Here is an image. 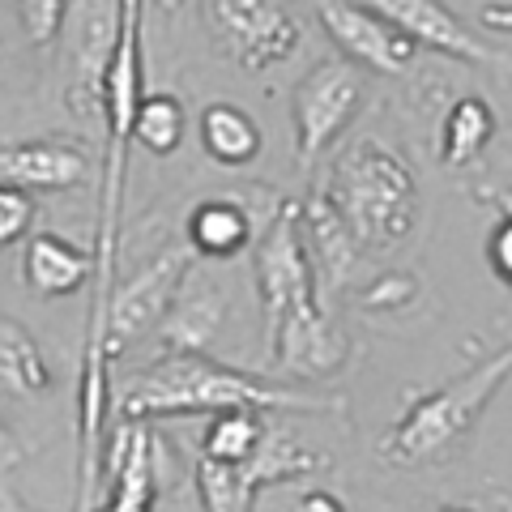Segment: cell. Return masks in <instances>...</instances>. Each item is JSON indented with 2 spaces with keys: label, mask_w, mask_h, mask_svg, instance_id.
Listing matches in <instances>:
<instances>
[{
  "label": "cell",
  "mask_w": 512,
  "mask_h": 512,
  "mask_svg": "<svg viewBox=\"0 0 512 512\" xmlns=\"http://www.w3.org/2000/svg\"><path fill=\"white\" fill-rule=\"evenodd\" d=\"M205 18L222 52L248 73H265L291 60L303 43L291 0H205Z\"/></svg>",
  "instance_id": "7"
},
{
  "label": "cell",
  "mask_w": 512,
  "mask_h": 512,
  "mask_svg": "<svg viewBox=\"0 0 512 512\" xmlns=\"http://www.w3.org/2000/svg\"><path fill=\"white\" fill-rule=\"evenodd\" d=\"M512 380V342L500 346L470 372L444 380L440 389L427 397H414L406 414L376 440V453L384 466L393 470H423V466H444L457 453L466 436L478 427L483 410L495 402V393Z\"/></svg>",
  "instance_id": "3"
},
{
  "label": "cell",
  "mask_w": 512,
  "mask_h": 512,
  "mask_svg": "<svg viewBox=\"0 0 512 512\" xmlns=\"http://www.w3.org/2000/svg\"><path fill=\"white\" fill-rule=\"evenodd\" d=\"M316 18L333 47L346 60H355L359 69L402 77L419 56V43L406 30H397L389 18H380L376 9L359 5V0H316Z\"/></svg>",
  "instance_id": "12"
},
{
  "label": "cell",
  "mask_w": 512,
  "mask_h": 512,
  "mask_svg": "<svg viewBox=\"0 0 512 512\" xmlns=\"http://www.w3.org/2000/svg\"><path fill=\"white\" fill-rule=\"evenodd\" d=\"M124 39V0H69V107L99 116L107 99V73Z\"/></svg>",
  "instance_id": "9"
},
{
  "label": "cell",
  "mask_w": 512,
  "mask_h": 512,
  "mask_svg": "<svg viewBox=\"0 0 512 512\" xmlns=\"http://www.w3.org/2000/svg\"><path fill=\"white\" fill-rule=\"evenodd\" d=\"M30 227H35V201H30V192L5 184L0 188V244L13 248L18 239L30 235Z\"/></svg>",
  "instance_id": "24"
},
{
  "label": "cell",
  "mask_w": 512,
  "mask_h": 512,
  "mask_svg": "<svg viewBox=\"0 0 512 512\" xmlns=\"http://www.w3.org/2000/svg\"><path fill=\"white\" fill-rule=\"evenodd\" d=\"M192 269H197V252H192L188 244L184 248H163L154 261H146L133 278L111 291V303H107V350H111V359H116L124 346L141 342L146 333L163 329L171 303L184 291Z\"/></svg>",
  "instance_id": "8"
},
{
  "label": "cell",
  "mask_w": 512,
  "mask_h": 512,
  "mask_svg": "<svg viewBox=\"0 0 512 512\" xmlns=\"http://www.w3.org/2000/svg\"><path fill=\"white\" fill-rule=\"evenodd\" d=\"M359 5L376 9L380 18H389L397 30H406V35L419 47H427V52L474 64V69H487V73L500 77L504 86H512V56L495 52V47H487L470 26H461V18L444 5V0H359Z\"/></svg>",
  "instance_id": "11"
},
{
  "label": "cell",
  "mask_w": 512,
  "mask_h": 512,
  "mask_svg": "<svg viewBox=\"0 0 512 512\" xmlns=\"http://www.w3.org/2000/svg\"><path fill=\"white\" fill-rule=\"evenodd\" d=\"M133 141L154 158H171L184 141V103L171 90H150L137 107Z\"/></svg>",
  "instance_id": "22"
},
{
  "label": "cell",
  "mask_w": 512,
  "mask_h": 512,
  "mask_svg": "<svg viewBox=\"0 0 512 512\" xmlns=\"http://www.w3.org/2000/svg\"><path fill=\"white\" fill-rule=\"evenodd\" d=\"M363 107V73L355 60L329 56L316 60L291 90V120H295V158L308 171L320 154L333 150L355 111Z\"/></svg>",
  "instance_id": "6"
},
{
  "label": "cell",
  "mask_w": 512,
  "mask_h": 512,
  "mask_svg": "<svg viewBox=\"0 0 512 512\" xmlns=\"http://www.w3.org/2000/svg\"><path fill=\"white\" fill-rule=\"evenodd\" d=\"M483 205H495L500 214H512V188H500V192H474Z\"/></svg>",
  "instance_id": "29"
},
{
  "label": "cell",
  "mask_w": 512,
  "mask_h": 512,
  "mask_svg": "<svg viewBox=\"0 0 512 512\" xmlns=\"http://www.w3.org/2000/svg\"><path fill=\"white\" fill-rule=\"evenodd\" d=\"M295 512H346V504H342L333 491H308V495H303V500L295 504Z\"/></svg>",
  "instance_id": "28"
},
{
  "label": "cell",
  "mask_w": 512,
  "mask_h": 512,
  "mask_svg": "<svg viewBox=\"0 0 512 512\" xmlns=\"http://www.w3.org/2000/svg\"><path fill=\"white\" fill-rule=\"evenodd\" d=\"M18 22L35 47H47L60 39L69 22V0H18Z\"/></svg>",
  "instance_id": "23"
},
{
  "label": "cell",
  "mask_w": 512,
  "mask_h": 512,
  "mask_svg": "<svg viewBox=\"0 0 512 512\" xmlns=\"http://www.w3.org/2000/svg\"><path fill=\"white\" fill-rule=\"evenodd\" d=\"M500 133V116H495V107L487 99H478V94H461V99L444 111L440 120V163L448 171H461L470 167L478 154L487 150V141Z\"/></svg>",
  "instance_id": "18"
},
{
  "label": "cell",
  "mask_w": 512,
  "mask_h": 512,
  "mask_svg": "<svg viewBox=\"0 0 512 512\" xmlns=\"http://www.w3.org/2000/svg\"><path fill=\"white\" fill-rule=\"evenodd\" d=\"M436 512H474V508L470 504H440Z\"/></svg>",
  "instance_id": "30"
},
{
  "label": "cell",
  "mask_w": 512,
  "mask_h": 512,
  "mask_svg": "<svg viewBox=\"0 0 512 512\" xmlns=\"http://www.w3.org/2000/svg\"><path fill=\"white\" fill-rule=\"evenodd\" d=\"M201 150L218 167H248L265 150V133L244 107L235 103H210L201 111Z\"/></svg>",
  "instance_id": "19"
},
{
  "label": "cell",
  "mask_w": 512,
  "mask_h": 512,
  "mask_svg": "<svg viewBox=\"0 0 512 512\" xmlns=\"http://www.w3.org/2000/svg\"><path fill=\"white\" fill-rule=\"evenodd\" d=\"M414 299H419V282H414L410 274H389V278H380V282L367 286L363 308L367 312H393V308L414 303Z\"/></svg>",
  "instance_id": "25"
},
{
  "label": "cell",
  "mask_w": 512,
  "mask_h": 512,
  "mask_svg": "<svg viewBox=\"0 0 512 512\" xmlns=\"http://www.w3.org/2000/svg\"><path fill=\"white\" fill-rule=\"evenodd\" d=\"M325 192L338 201L363 248L406 244L419 222V180L402 154L376 137H359L333 158Z\"/></svg>",
  "instance_id": "4"
},
{
  "label": "cell",
  "mask_w": 512,
  "mask_h": 512,
  "mask_svg": "<svg viewBox=\"0 0 512 512\" xmlns=\"http://www.w3.org/2000/svg\"><path fill=\"white\" fill-rule=\"evenodd\" d=\"M269 427H274V423L265 419V410H222V414H210V423H205V431H201L197 453L210 457V461L239 466V461H252L256 453H261Z\"/></svg>",
  "instance_id": "20"
},
{
  "label": "cell",
  "mask_w": 512,
  "mask_h": 512,
  "mask_svg": "<svg viewBox=\"0 0 512 512\" xmlns=\"http://www.w3.org/2000/svg\"><path fill=\"white\" fill-rule=\"evenodd\" d=\"M329 466H333L329 453H316V448L299 444L295 436H286V431L269 427L261 453L252 461H239V466L210 461V457L197 453L192 487H197L201 512H256V500H261L265 487L291 483V478H308V474H320Z\"/></svg>",
  "instance_id": "5"
},
{
  "label": "cell",
  "mask_w": 512,
  "mask_h": 512,
  "mask_svg": "<svg viewBox=\"0 0 512 512\" xmlns=\"http://www.w3.org/2000/svg\"><path fill=\"white\" fill-rule=\"evenodd\" d=\"M256 218L244 201L235 197H210L201 205H192L188 214V248L201 261H231V256L256 248Z\"/></svg>",
  "instance_id": "17"
},
{
  "label": "cell",
  "mask_w": 512,
  "mask_h": 512,
  "mask_svg": "<svg viewBox=\"0 0 512 512\" xmlns=\"http://www.w3.org/2000/svg\"><path fill=\"white\" fill-rule=\"evenodd\" d=\"M94 274H99V256H94V248L86 252V248H77L64 235H52V231L30 235V244L22 252V282L43 299L77 295L82 286L94 282Z\"/></svg>",
  "instance_id": "16"
},
{
  "label": "cell",
  "mask_w": 512,
  "mask_h": 512,
  "mask_svg": "<svg viewBox=\"0 0 512 512\" xmlns=\"http://www.w3.org/2000/svg\"><path fill=\"white\" fill-rule=\"evenodd\" d=\"M103 504L94 512H154L167 483V453L150 423L120 419L107 440L103 461Z\"/></svg>",
  "instance_id": "10"
},
{
  "label": "cell",
  "mask_w": 512,
  "mask_h": 512,
  "mask_svg": "<svg viewBox=\"0 0 512 512\" xmlns=\"http://www.w3.org/2000/svg\"><path fill=\"white\" fill-rule=\"evenodd\" d=\"M478 18H483V26L500 30V35H512V0H483Z\"/></svg>",
  "instance_id": "27"
},
{
  "label": "cell",
  "mask_w": 512,
  "mask_h": 512,
  "mask_svg": "<svg viewBox=\"0 0 512 512\" xmlns=\"http://www.w3.org/2000/svg\"><path fill=\"white\" fill-rule=\"evenodd\" d=\"M252 282L269 333V372L291 380L338 376L350 359L346 333L320 308V274L303 239L299 201H278L252 248Z\"/></svg>",
  "instance_id": "1"
},
{
  "label": "cell",
  "mask_w": 512,
  "mask_h": 512,
  "mask_svg": "<svg viewBox=\"0 0 512 512\" xmlns=\"http://www.w3.org/2000/svg\"><path fill=\"white\" fill-rule=\"evenodd\" d=\"M0 380L9 393L22 397H39L52 389V367H47L39 342L30 338V329L18 316L0 320Z\"/></svg>",
  "instance_id": "21"
},
{
  "label": "cell",
  "mask_w": 512,
  "mask_h": 512,
  "mask_svg": "<svg viewBox=\"0 0 512 512\" xmlns=\"http://www.w3.org/2000/svg\"><path fill=\"white\" fill-rule=\"evenodd\" d=\"M487 265L512 291V214H500V222H495L487 235Z\"/></svg>",
  "instance_id": "26"
},
{
  "label": "cell",
  "mask_w": 512,
  "mask_h": 512,
  "mask_svg": "<svg viewBox=\"0 0 512 512\" xmlns=\"http://www.w3.org/2000/svg\"><path fill=\"white\" fill-rule=\"evenodd\" d=\"M222 316H227L222 286L205 269H192L184 291L171 303L163 329H158L163 333V355H210V346L222 329Z\"/></svg>",
  "instance_id": "15"
},
{
  "label": "cell",
  "mask_w": 512,
  "mask_h": 512,
  "mask_svg": "<svg viewBox=\"0 0 512 512\" xmlns=\"http://www.w3.org/2000/svg\"><path fill=\"white\" fill-rule=\"evenodd\" d=\"M86 180H90V154L77 141L39 137L5 146V154H0V184L26 192H73Z\"/></svg>",
  "instance_id": "13"
},
{
  "label": "cell",
  "mask_w": 512,
  "mask_h": 512,
  "mask_svg": "<svg viewBox=\"0 0 512 512\" xmlns=\"http://www.w3.org/2000/svg\"><path fill=\"white\" fill-rule=\"evenodd\" d=\"M120 419L154 423L180 414H222V410H295V414H342L338 397H312L282 380L239 372L210 355H163L116 397Z\"/></svg>",
  "instance_id": "2"
},
{
  "label": "cell",
  "mask_w": 512,
  "mask_h": 512,
  "mask_svg": "<svg viewBox=\"0 0 512 512\" xmlns=\"http://www.w3.org/2000/svg\"><path fill=\"white\" fill-rule=\"evenodd\" d=\"M299 210H303V239H308V252L316 261L320 286L342 291L359 269L363 239L355 235V227H350V218L338 210V201L325 192V184L312 188L308 197L299 201Z\"/></svg>",
  "instance_id": "14"
}]
</instances>
